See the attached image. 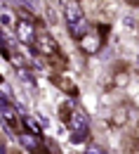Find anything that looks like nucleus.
Masks as SVG:
<instances>
[{
    "label": "nucleus",
    "mask_w": 139,
    "mask_h": 154,
    "mask_svg": "<svg viewBox=\"0 0 139 154\" xmlns=\"http://www.w3.org/2000/svg\"><path fill=\"white\" fill-rule=\"evenodd\" d=\"M64 17H66V29H68V33L73 36L76 40H80L85 33H87V17H85V12L80 10L78 2H66L64 5Z\"/></svg>",
    "instance_id": "1"
},
{
    "label": "nucleus",
    "mask_w": 139,
    "mask_h": 154,
    "mask_svg": "<svg viewBox=\"0 0 139 154\" xmlns=\"http://www.w3.org/2000/svg\"><path fill=\"white\" fill-rule=\"evenodd\" d=\"M68 126H71V133H73V142H83V140L87 137L90 121H87V114H85L83 109H73V112H71Z\"/></svg>",
    "instance_id": "2"
},
{
    "label": "nucleus",
    "mask_w": 139,
    "mask_h": 154,
    "mask_svg": "<svg viewBox=\"0 0 139 154\" xmlns=\"http://www.w3.org/2000/svg\"><path fill=\"white\" fill-rule=\"evenodd\" d=\"M14 33H17V40L24 43V45H36V38H38V31L33 26L31 19H19L17 26H14Z\"/></svg>",
    "instance_id": "3"
},
{
    "label": "nucleus",
    "mask_w": 139,
    "mask_h": 154,
    "mask_svg": "<svg viewBox=\"0 0 139 154\" xmlns=\"http://www.w3.org/2000/svg\"><path fill=\"white\" fill-rule=\"evenodd\" d=\"M36 50H38L40 55H47V57L59 52L57 43H54V38H52L50 33H38V38H36Z\"/></svg>",
    "instance_id": "4"
},
{
    "label": "nucleus",
    "mask_w": 139,
    "mask_h": 154,
    "mask_svg": "<svg viewBox=\"0 0 139 154\" xmlns=\"http://www.w3.org/2000/svg\"><path fill=\"white\" fill-rule=\"evenodd\" d=\"M78 43H80V48H83V52H87V55L99 52V48H101V38L97 36V33H90V31H87Z\"/></svg>",
    "instance_id": "5"
},
{
    "label": "nucleus",
    "mask_w": 139,
    "mask_h": 154,
    "mask_svg": "<svg viewBox=\"0 0 139 154\" xmlns=\"http://www.w3.org/2000/svg\"><path fill=\"white\" fill-rule=\"evenodd\" d=\"M19 142L26 147V149H31V152H38V149H40V137H38V133H31V131L19 133Z\"/></svg>",
    "instance_id": "6"
},
{
    "label": "nucleus",
    "mask_w": 139,
    "mask_h": 154,
    "mask_svg": "<svg viewBox=\"0 0 139 154\" xmlns=\"http://www.w3.org/2000/svg\"><path fill=\"white\" fill-rule=\"evenodd\" d=\"M17 76H19V81L24 83V85H28V88L36 85V81H33V71H28L26 66H19V69H17Z\"/></svg>",
    "instance_id": "7"
},
{
    "label": "nucleus",
    "mask_w": 139,
    "mask_h": 154,
    "mask_svg": "<svg viewBox=\"0 0 139 154\" xmlns=\"http://www.w3.org/2000/svg\"><path fill=\"white\" fill-rule=\"evenodd\" d=\"M85 154H106V152L101 149L99 145H87V149H85Z\"/></svg>",
    "instance_id": "8"
},
{
    "label": "nucleus",
    "mask_w": 139,
    "mask_h": 154,
    "mask_svg": "<svg viewBox=\"0 0 139 154\" xmlns=\"http://www.w3.org/2000/svg\"><path fill=\"white\" fill-rule=\"evenodd\" d=\"M7 107H10V100L5 97V93H0V112H2V109H7Z\"/></svg>",
    "instance_id": "9"
},
{
    "label": "nucleus",
    "mask_w": 139,
    "mask_h": 154,
    "mask_svg": "<svg viewBox=\"0 0 139 154\" xmlns=\"http://www.w3.org/2000/svg\"><path fill=\"white\" fill-rule=\"evenodd\" d=\"M0 21H2L5 26H10V24H12V17H10V14H2V17H0Z\"/></svg>",
    "instance_id": "10"
},
{
    "label": "nucleus",
    "mask_w": 139,
    "mask_h": 154,
    "mask_svg": "<svg viewBox=\"0 0 139 154\" xmlns=\"http://www.w3.org/2000/svg\"><path fill=\"white\" fill-rule=\"evenodd\" d=\"M5 152H7V149H5V147H2V145H0V154H5Z\"/></svg>",
    "instance_id": "11"
},
{
    "label": "nucleus",
    "mask_w": 139,
    "mask_h": 154,
    "mask_svg": "<svg viewBox=\"0 0 139 154\" xmlns=\"http://www.w3.org/2000/svg\"><path fill=\"white\" fill-rule=\"evenodd\" d=\"M130 2H139V0H130Z\"/></svg>",
    "instance_id": "12"
}]
</instances>
